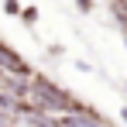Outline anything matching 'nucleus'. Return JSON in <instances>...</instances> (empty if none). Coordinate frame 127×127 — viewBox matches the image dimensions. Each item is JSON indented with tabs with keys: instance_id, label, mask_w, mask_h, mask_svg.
Instances as JSON below:
<instances>
[{
	"instance_id": "f257e3e1",
	"label": "nucleus",
	"mask_w": 127,
	"mask_h": 127,
	"mask_svg": "<svg viewBox=\"0 0 127 127\" xmlns=\"http://www.w3.org/2000/svg\"><path fill=\"white\" fill-rule=\"evenodd\" d=\"M31 100L41 110H48V113H65V110H76L79 106V100L65 86H59L55 79H48L41 72H31Z\"/></svg>"
},
{
	"instance_id": "6e6552de",
	"label": "nucleus",
	"mask_w": 127,
	"mask_h": 127,
	"mask_svg": "<svg viewBox=\"0 0 127 127\" xmlns=\"http://www.w3.org/2000/svg\"><path fill=\"white\" fill-rule=\"evenodd\" d=\"M76 7H79L83 14H89V10H93V0H76Z\"/></svg>"
},
{
	"instance_id": "9d476101",
	"label": "nucleus",
	"mask_w": 127,
	"mask_h": 127,
	"mask_svg": "<svg viewBox=\"0 0 127 127\" xmlns=\"http://www.w3.org/2000/svg\"><path fill=\"white\" fill-rule=\"evenodd\" d=\"M0 79H3V72H0Z\"/></svg>"
},
{
	"instance_id": "f03ea898",
	"label": "nucleus",
	"mask_w": 127,
	"mask_h": 127,
	"mask_svg": "<svg viewBox=\"0 0 127 127\" xmlns=\"http://www.w3.org/2000/svg\"><path fill=\"white\" fill-rule=\"evenodd\" d=\"M0 72H17V76H31V65L24 62V55L17 48H10L7 41H0Z\"/></svg>"
},
{
	"instance_id": "39448f33",
	"label": "nucleus",
	"mask_w": 127,
	"mask_h": 127,
	"mask_svg": "<svg viewBox=\"0 0 127 127\" xmlns=\"http://www.w3.org/2000/svg\"><path fill=\"white\" fill-rule=\"evenodd\" d=\"M3 14L17 17V14H21V0H3Z\"/></svg>"
},
{
	"instance_id": "9b49d317",
	"label": "nucleus",
	"mask_w": 127,
	"mask_h": 127,
	"mask_svg": "<svg viewBox=\"0 0 127 127\" xmlns=\"http://www.w3.org/2000/svg\"><path fill=\"white\" fill-rule=\"evenodd\" d=\"M14 127H17V124H14Z\"/></svg>"
},
{
	"instance_id": "423d86ee",
	"label": "nucleus",
	"mask_w": 127,
	"mask_h": 127,
	"mask_svg": "<svg viewBox=\"0 0 127 127\" xmlns=\"http://www.w3.org/2000/svg\"><path fill=\"white\" fill-rule=\"evenodd\" d=\"M17 17H24V24H34V21H38V7H28V10L21 7V14H17Z\"/></svg>"
},
{
	"instance_id": "7ed1b4c3",
	"label": "nucleus",
	"mask_w": 127,
	"mask_h": 127,
	"mask_svg": "<svg viewBox=\"0 0 127 127\" xmlns=\"http://www.w3.org/2000/svg\"><path fill=\"white\" fill-rule=\"evenodd\" d=\"M0 89L14 100H28L31 96V76H17V72H3L0 79Z\"/></svg>"
},
{
	"instance_id": "20e7f679",
	"label": "nucleus",
	"mask_w": 127,
	"mask_h": 127,
	"mask_svg": "<svg viewBox=\"0 0 127 127\" xmlns=\"http://www.w3.org/2000/svg\"><path fill=\"white\" fill-rule=\"evenodd\" d=\"M110 10H113V17L124 24V31H127V0H113V3H110Z\"/></svg>"
},
{
	"instance_id": "1a4fd4ad",
	"label": "nucleus",
	"mask_w": 127,
	"mask_h": 127,
	"mask_svg": "<svg viewBox=\"0 0 127 127\" xmlns=\"http://www.w3.org/2000/svg\"><path fill=\"white\" fill-rule=\"evenodd\" d=\"M120 117H124V124H127V110H120Z\"/></svg>"
},
{
	"instance_id": "0eeeda50",
	"label": "nucleus",
	"mask_w": 127,
	"mask_h": 127,
	"mask_svg": "<svg viewBox=\"0 0 127 127\" xmlns=\"http://www.w3.org/2000/svg\"><path fill=\"white\" fill-rule=\"evenodd\" d=\"M14 124H17V117L7 113V110H0V127H14Z\"/></svg>"
}]
</instances>
